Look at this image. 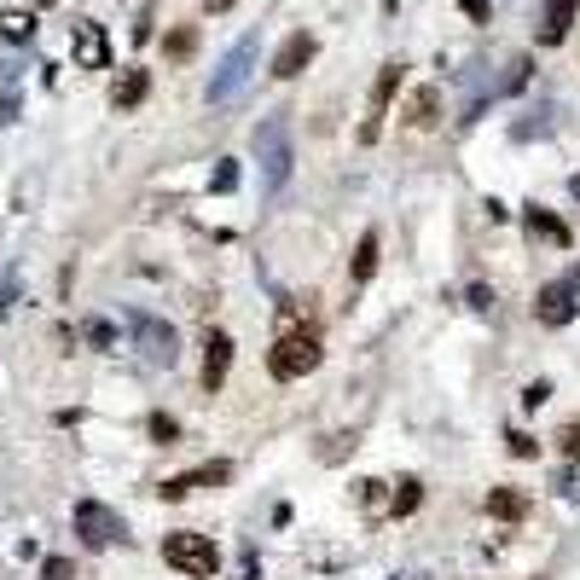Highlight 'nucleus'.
<instances>
[{"instance_id":"21","label":"nucleus","mask_w":580,"mask_h":580,"mask_svg":"<svg viewBox=\"0 0 580 580\" xmlns=\"http://www.w3.org/2000/svg\"><path fill=\"white\" fill-rule=\"evenodd\" d=\"M151 441H157V447H175V441H180V424L169 412H151Z\"/></svg>"},{"instance_id":"22","label":"nucleus","mask_w":580,"mask_h":580,"mask_svg":"<svg viewBox=\"0 0 580 580\" xmlns=\"http://www.w3.org/2000/svg\"><path fill=\"white\" fill-rule=\"evenodd\" d=\"M558 447H563V459H580V418L558 429Z\"/></svg>"},{"instance_id":"6","label":"nucleus","mask_w":580,"mask_h":580,"mask_svg":"<svg viewBox=\"0 0 580 580\" xmlns=\"http://www.w3.org/2000/svg\"><path fill=\"white\" fill-rule=\"evenodd\" d=\"M128 325H134V337H140V349H145V360L151 366H175V331L163 325V319H151V314H128Z\"/></svg>"},{"instance_id":"28","label":"nucleus","mask_w":580,"mask_h":580,"mask_svg":"<svg viewBox=\"0 0 580 580\" xmlns=\"http://www.w3.org/2000/svg\"><path fill=\"white\" fill-rule=\"evenodd\" d=\"M546 394H551V384H528V389H523V406H540Z\"/></svg>"},{"instance_id":"23","label":"nucleus","mask_w":580,"mask_h":580,"mask_svg":"<svg viewBox=\"0 0 580 580\" xmlns=\"http://www.w3.org/2000/svg\"><path fill=\"white\" fill-rule=\"evenodd\" d=\"M41 580H76V563H70V558H47L41 563Z\"/></svg>"},{"instance_id":"20","label":"nucleus","mask_w":580,"mask_h":580,"mask_svg":"<svg viewBox=\"0 0 580 580\" xmlns=\"http://www.w3.org/2000/svg\"><path fill=\"white\" fill-rule=\"evenodd\" d=\"M0 35H6V41H30L35 18H30V12H0Z\"/></svg>"},{"instance_id":"17","label":"nucleus","mask_w":580,"mask_h":580,"mask_svg":"<svg viewBox=\"0 0 580 580\" xmlns=\"http://www.w3.org/2000/svg\"><path fill=\"white\" fill-rule=\"evenodd\" d=\"M372 273H377V232H366L360 250H354V262H349V279H354V285H366Z\"/></svg>"},{"instance_id":"24","label":"nucleus","mask_w":580,"mask_h":580,"mask_svg":"<svg viewBox=\"0 0 580 580\" xmlns=\"http://www.w3.org/2000/svg\"><path fill=\"white\" fill-rule=\"evenodd\" d=\"M163 47H169V58H186L192 47H197V35H192V30H175V35H169Z\"/></svg>"},{"instance_id":"13","label":"nucleus","mask_w":580,"mask_h":580,"mask_svg":"<svg viewBox=\"0 0 580 580\" xmlns=\"http://www.w3.org/2000/svg\"><path fill=\"white\" fill-rule=\"evenodd\" d=\"M575 12H580V0H546V23H540V47H558L563 35H569Z\"/></svg>"},{"instance_id":"4","label":"nucleus","mask_w":580,"mask_h":580,"mask_svg":"<svg viewBox=\"0 0 580 580\" xmlns=\"http://www.w3.org/2000/svg\"><path fill=\"white\" fill-rule=\"evenodd\" d=\"M76 534H82V546H88V551H105V546H117V540H122V516L110 511V505H99V499H82L76 505Z\"/></svg>"},{"instance_id":"9","label":"nucleus","mask_w":580,"mask_h":580,"mask_svg":"<svg viewBox=\"0 0 580 580\" xmlns=\"http://www.w3.org/2000/svg\"><path fill=\"white\" fill-rule=\"evenodd\" d=\"M70 53H76V70H105V58H110V41H105V30L82 18L76 30H70Z\"/></svg>"},{"instance_id":"14","label":"nucleus","mask_w":580,"mask_h":580,"mask_svg":"<svg viewBox=\"0 0 580 580\" xmlns=\"http://www.w3.org/2000/svg\"><path fill=\"white\" fill-rule=\"evenodd\" d=\"M436 110H441V88H418L412 99H406L401 117L412 122V128H436Z\"/></svg>"},{"instance_id":"3","label":"nucleus","mask_w":580,"mask_h":580,"mask_svg":"<svg viewBox=\"0 0 580 580\" xmlns=\"http://www.w3.org/2000/svg\"><path fill=\"white\" fill-rule=\"evenodd\" d=\"M163 558L175 563L180 575H192V580H209L221 569V551H215V540H209V534H169L163 540Z\"/></svg>"},{"instance_id":"11","label":"nucleus","mask_w":580,"mask_h":580,"mask_svg":"<svg viewBox=\"0 0 580 580\" xmlns=\"http://www.w3.org/2000/svg\"><path fill=\"white\" fill-rule=\"evenodd\" d=\"M227 476H232V464L215 459V464H197V471H186V476H169L157 493H163V499H186V493H197V488H221Z\"/></svg>"},{"instance_id":"8","label":"nucleus","mask_w":580,"mask_h":580,"mask_svg":"<svg viewBox=\"0 0 580 580\" xmlns=\"http://www.w3.org/2000/svg\"><path fill=\"white\" fill-rule=\"evenodd\" d=\"M250 58H255V41H238V47H232V53H227V65H221V76L209 82V99H215V105H221V99H232V93L244 88V76H250Z\"/></svg>"},{"instance_id":"15","label":"nucleus","mask_w":580,"mask_h":580,"mask_svg":"<svg viewBox=\"0 0 580 580\" xmlns=\"http://www.w3.org/2000/svg\"><path fill=\"white\" fill-rule=\"evenodd\" d=\"M488 516H499V523H523V516H528V493L493 488V493H488Z\"/></svg>"},{"instance_id":"29","label":"nucleus","mask_w":580,"mask_h":580,"mask_svg":"<svg viewBox=\"0 0 580 580\" xmlns=\"http://www.w3.org/2000/svg\"><path fill=\"white\" fill-rule=\"evenodd\" d=\"M459 6H464V12H471V18H476V23H482V18H488V0H459Z\"/></svg>"},{"instance_id":"12","label":"nucleus","mask_w":580,"mask_h":580,"mask_svg":"<svg viewBox=\"0 0 580 580\" xmlns=\"http://www.w3.org/2000/svg\"><path fill=\"white\" fill-rule=\"evenodd\" d=\"M227 372H232V337L227 331H209L203 337V389L215 394L221 384H227Z\"/></svg>"},{"instance_id":"16","label":"nucleus","mask_w":580,"mask_h":580,"mask_svg":"<svg viewBox=\"0 0 580 580\" xmlns=\"http://www.w3.org/2000/svg\"><path fill=\"white\" fill-rule=\"evenodd\" d=\"M145 88H151V76H145V70H128V76L117 82V93H110V105H117V110H134L145 99Z\"/></svg>"},{"instance_id":"10","label":"nucleus","mask_w":580,"mask_h":580,"mask_svg":"<svg viewBox=\"0 0 580 580\" xmlns=\"http://www.w3.org/2000/svg\"><path fill=\"white\" fill-rule=\"evenodd\" d=\"M314 53H319V41H314V35H307V30H296L290 41H285V47H279V53H273V76H279V82L302 76V70L314 65Z\"/></svg>"},{"instance_id":"5","label":"nucleus","mask_w":580,"mask_h":580,"mask_svg":"<svg viewBox=\"0 0 580 580\" xmlns=\"http://www.w3.org/2000/svg\"><path fill=\"white\" fill-rule=\"evenodd\" d=\"M575 314H580V273L551 279V285L540 290V302H534V319L540 325H569Z\"/></svg>"},{"instance_id":"26","label":"nucleus","mask_w":580,"mask_h":580,"mask_svg":"<svg viewBox=\"0 0 580 580\" xmlns=\"http://www.w3.org/2000/svg\"><path fill=\"white\" fill-rule=\"evenodd\" d=\"M232 186H238V169L221 163V169H215V192H232Z\"/></svg>"},{"instance_id":"18","label":"nucleus","mask_w":580,"mask_h":580,"mask_svg":"<svg viewBox=\"0 0 580 580\" xmlns=\"http://www.w3.org/2000/svg\"><path fill=\"white\" fill-rule=\"evenodd\" d=\"M528 232H534V238H551V244H569V227H563L558 215H546V209H528Z\"/></svg>"},{"instance_id":"19","label":"nucleus","mask_w":580,"mask_h":580,"mask_svg":"<svg viewBox=\"0 0 580 580\" xmlns=\"http://www.w3.org/2000/svg\"><path fill=\"white\" fill-rule=\"evenodd\" d=\"M418 505H424V482H418V476H401V488H394L389 511H394V516H412Z\"/></svg>"},{"instance_id":"1","label":"nucleus","mask_w":580,"mask_h":580,"mask_svg":"<svg viewBox=\"0 0 580 580\" xmlns=\"http://www.w3.org/2000/svg\"><path fill=\"white\" fill-rule=\"evenodd\" d=\"M319 360H325V349H319V331H307V325H285V337L267 349V372H273L279 384L307 377Z\"/></svg>"},{"instance_id":"7","label":"nucleus","mask_w":580,"mask_h":580,"mask_svg":"<svg viewBox=\"0 0 580 580\" xmlns=\"http://www.w3.org/2000/svg\"><path fill=\"white\" fill-rule=\"evenodd\" d=\"M401 76H406V65H384V70H377L372 110H366V122H360V145H372V140H377V128H384V117H389V99L401 93Z\"/></svg>"},{"instance_id":"2","label":"nucleus","mask_w":580,"mask_h":580,"mask_svg":"<svg viewBox=\"0 0 580 580\" xmlns=\"http://www.w3.org/2000/svg\"><path fill=\"white\" fill-rule=\"evenodd\" d=\"M255 157H262L267 192H279L290 180V128H285V117H267L262 128H255Z\"/></svg>"},{"instance_id":"25","label":"nucleus","mask_w":580,"mask_h":580,"mask_svg":"<svg viewBox=\"0 0 580 580\" xmlns=\"http://www.w3.org/2000/svg\"><path fill=\"white\" fill-rule=\"evenodd\" d=\"M511 453H516V459H534V453H540V447H534V441H528V436H523V429H511Z\"/></svg>"},{"instance_id":"27","label":"nucleus","mask_w":580,"mask_h":580,"mask_svg":"<svg viewBox=\"0 0 580 580\" xmlns=\"http://www.w3.org/2000/svg\"><path fill=\"white\" fill-rule=\"evenodd\" d=\"M110 337H117V331H110V325H105V319H88V342H99V349H105V342H110Z\"/></svg>"}]
</instances>
